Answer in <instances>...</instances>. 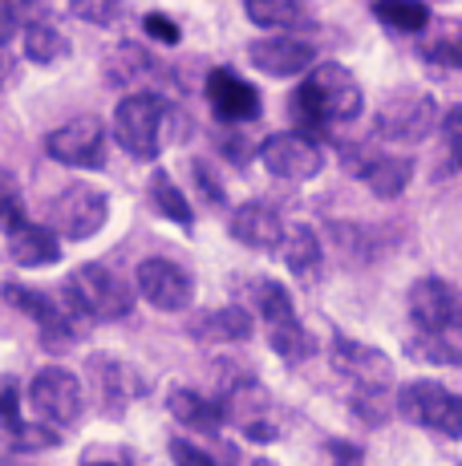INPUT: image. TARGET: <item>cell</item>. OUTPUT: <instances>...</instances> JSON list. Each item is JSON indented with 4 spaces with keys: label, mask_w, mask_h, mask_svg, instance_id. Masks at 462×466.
I'll return each instance as SVG.
<instances>
[{
    "label": "cell",
    "mask_w": 462,
    "mask_h": 466,
    "mask_svg": "<svg viewBox=\"0 0 462 466\" xmlns=\"http://www.w3.org/2000/svg\"><path fill=\"white\" fill-rule=\"evenodd\" d=\"M252 466H276V462H272V459H256Z\"/></svg>",
    "instance_id": "obj_41"
},
{
    "label": "cell",
    "mask_w": 462,
    "mask_h": 466,
    "mask_svg": "<svg viewBox=\"0 0 462 466\" xmlns=\"http://www.w3.org/2000/svg\"><path fill=\"white\" fill-rule=\"evenodd\" d=\"M25 37V57L37 61V66H53V61L69 57V41L53 29V21H37L21 33Z\"/></svg>",
    "instance_id": "obj_27"
},
{
    "label": "cell",
    "mask_w": 462,
    "mask_h": 466,
    "mask_svg": "<svg viewBox=\"0 0 462 466\" xmlns=\"http://www.w3.org/2000/svg\"><path fill=\"white\" fill-rule=\"evenodd\" d=\"M426 61H442V66H458V45H455V37H442V41L426 45Z\"/></svg>",
    "instance_id": "obj_39"
},
{
    "label": "cell",
    "mask_w": 462,
    "mask_h": 466,
    "mask_svg": "<svg viewBox=\"0 0 462 466\" xmlns=\"http://www.w3.org/2000/svg\"><path fill=\"white\" fill-rule=\"evenodd\" d=\"M353 170L366 178V187L377 195V199H397L414 178V163L410 158H397V155H373V158H366V163H357Z\"/></svg>",
    "instance_id": "obj_20"
},
{
    "label": "cell",
    "mask_w": 462,
    "mask_h": 466,
    "mask_svg": "<svg viewBox=\"0 0 462 466\" xmlns=\"http://www.w3.org/2000/svg\"><path fill=\"white\" fill-rule=\"evenodd\" d=\"M231 236L239 239V244H247V248H276L280 244V236H284V219H280V211L272 208V203H260V199H252V203H239L236 215H231Z\"/></svg>",
    "instance_id": "obj_18"
},
{
    "label": "cell",
    "mask_w": 462,
    "mask_h": 466,
    "mask_svg": "<svg viewBox=\"0 0 462 466\" xmlns=\"http://www.w3.org/2000/svg\"><path fill=\"white\" fill-rule=\"evenodd\" d=\"M438 127V102H434L426 89H397L386 106L377 110V122H373V134L381 142H402V147H414V142H426Z\"/></svg>",
    "instance_id": "obj_5"
},
{
    "label": "cell",
    "mask_w": 462,
    "mask_h": 466,
    "mask_svg": "<svg viewBox=\"0 0 462 466\" xmlns=\"http://www.w3.org/2000/svg\"><path fill=\"white\" fill-rule=\"evenodd\" d=\"M135 284H138L142 297L155 304V309H163V312H183L186 304L195 300L191 276H186L179 264L158 259V256L155 259H142L138 272H135Z\"/></svg>",
    "instance_id": "obj_12"
},
{
    "label": "cell",
    "mask_w": 462,
    "mask_h": 466,
    "mask_svg": "<svg viewBox=\"0 0 462 466\" xmlns=\"http://www.w3.org/2000/svg\"><path fill=\"white\" fill-rule=\"evenodd\" d=\"M16 219H25V203H21V187H16L13 170L0 167V223L13 228Z\"/></svg>",
    "instance_id": "obj_35"
},
{
    "label": "cell",
    "mask_w": 462,
    "mask_h": 466,
    "mask_svg": "<svg viewBox=\"0 0 462 466\" xmlns=\"http://www.w3.org/2000/svg\"><path fill=\"white\" fill-rule=\"evenodd\" d=\"M37 21H49V0H0V45H13Z\"/></svg>",
    "instance_id": "obj_24"
},
{
    "label": "cell",
    "mask_w": 462,
    "mask_h": 466,
    "mask_svg": "<svg viewBox=\"0 0 462 466\" xmlns=\"http://www.w3.org/2000/svg\"><path fill=\"white\" fill-rule=\"evenodd\" d=\"M142 25H146V33H150V37H155V41H163V45H175V41H179V25H175L171 16H163V13H150Z\"/></svg>",
    "instance_id": "obj_38"
},
{
    "label": "cell",
    "mask_w": 462,
    "mask_h": 466,
    "mask_svg": "<svg viewBox=\"0 0 462 466\" xmlns=\"http://www.w3.org/2000/svg\"><path fill=\"white\" fill-rule=\"evenodd\" d=\"M333 365L357 385H389V378H394V361L381 349L349 337H333Z\"/></svg>",
    "instance_id": "obj_16"
},
{
    "label": "cell",
    "mask_w": 462,
    "mask_h": 466,
    "mask_svg": "<svg viewBox=\"0 0 462 466\" xmlns=\"http://www.w3.org/2000/svg\"><path fill=\"white\" fill-rule=\"evenodd\" d=\"M260 158H264V167H268L272 175L288 178V183H300V178L321 175V167H325L321 147H316L308 134H300V130L272 134V138L260 147Z\"/></svg>",
    "instance_id": "obj_11"
},
{
    "label": "cell",
    "mask_w": 462,
    "mask_h": 466,
    "mask_svg": "<svg viewBox=\"0 0 462 466\" xmlns=\"http://www.w3.org/2000/svg\"><path fill=\"white\" fill-rule=\"evenodd\" d=\"M410 317L422 333H455L462 320L458 289L442 276H422L410 289Z\"/></svg>",
    "instance_id": "obj_9"
},
{
    "label": "cell",
    "mask_w": 462,
    "mask_h": 466,
    "mask_svg": "<svg viewBox=\"0 0 462 466\" xmlns=\"http://www.w3.org/2000/svg\"><path fill=\"white\" fill-rule=\"evenodd\" d=\"M90 466H122V462H90Z\"/></svg>",
    "instance_id": "obj_42"
},
{
    "label": "cell",
    "mask_w": 462,
    "mask_h": 466,
    "mask_svg": "<svg viewBox=\"0 0 462 466\" xmlns=\"http://www.w3.org/2000/svg\"><path fill=\"white\" fill-rule=\"evenodd\" d=\"M90 373H94V390L97 401L110 418H122L130 410V401L146 398V378L138 370H130L126 361H114V357H90Z\"/></svg>",
    "instance_id": "obj_13"
},
{
    "label": "cell",
    "mask_w": 462,
    "mask_h": 466,
    "mask_svg": "<svg viewBox=\"0 0 462 466\" xmlns=\"http://www.w3.org/2000/svg\"><path fill=\"white\" fill-rule=\"evenodd\" d=\"M361 114V86L336 61H325L292 94V118L305 130H333Z\"/></svg>",
    "instance_id": "obj_1"
},
{
    "label": "cell",
    "mask_w": 462,
    "mask_h": 466,
    "mask_svg": "<svg viewBox=\"0 0 462 466\" xmlns=\"http://www.w3.org/2000/svg\"><path fill=\"white\" fill-rule=\"evenodd\" d=\"M191 337L216 340V345H236L252 337V317L244 309H216L203 312V320H191Z\"/></svg>",
    "instance_id": "obj_23"
},
{
    "label": "cell",
    "mask_w": 462,
    "mask_h": 466,
    "mask_svg": "<svg viewBox=\"0 0 462 466\" xmlns=\"http://www.w3.org/2000/svg\"><path fill=\"white\" fill-rule=\"evenodd\" d=\"M353 410H357L361 422L381 426L386 414L394 410V393H389V385H357V393H353Z\"/></svg>",
    "instance_id": "obj_30"
},
{
    "label": "cell",
    "mask_w": 462,
    "mask_h": 466,
    "mask_svg": "<svg viewBox=\"0 0 462 466\" xmlns=\"http://www.w3.org/2000/svg\"><path fill=\"white\" fill-rule=\"evenodd\" d=\"M171 118V102L155 89H138V94L122 97L114 110V138L138 163H155L163 150V130Z\"/></svg>",
    "instance_id": "obj_2"
},
{
    "label": "cell",
    "mask_w": 462,
    "mask_h": 466,
    "mask_svg": "<svg viewBox=\"0 0 462 466\" xmlns=\"http://www.w3.org/2000/svg\"><path fill=\"white\" fill-rule=\"evenodd\" d=\"M244 8L252 16V25H264V29H316V13L308 0H244Z\"/></svg>",
    "instance_id": "obj_19"
},
{
    "label": "cell",
    "mask_w": 462,
    "mask_h": 466,
    "mask_svg": "<svg viewBox=\"0 0 462 466\" xmlns=\"http://www.w3.org/2000/svg\"><path fill=\"white\" fill-rule=\"evenodd\" d=\"M316 466H366V454L345 438H325L321 451H316Z\"/></svg>",
    "instance_id": "obj_34"
},
{
    "label": "cell",
    "mask_w": 462,
    "mask_h": 466,
    "mask_svg": "<svg viewBox=\"0 0 462 466\" xmlns=\"http://www.w3.org/2000/svg\"><path fill=\"white\" fill-rule=\"evenodd\" d=\"M25 418H21V385L13 378L5 381V390H0V426L5 430H16Z\"/></svg>",
    "instance_id": "obj_36"
},
{
    "label": "cell",
    "mask_w": 462,
    "mask_h": 466,
    "mask_svg": "<svg viewBox=\"0 0 462 466\" xmlns=\"http://www.w3.org/2000/svg\"><path fill=\"white\" fill-rule=\"evenodd\" d=\"M16 451H53L57 446V430L49 422H21L16 430H8Z\"/></svg>",
    "instance_id": "obj_33"
},
{
    "label": "cell",
    "mask_w": 462,
    "mask_h": 466,
    "mask_svg": "<svg viewBox=\"0 0 462 466\" xmlns=\"http://www.w3.org/2000/svg\"><path fill=\"white\" fill-rule=\"evenodd\" d=\"M410 357L430 361V365H458L462 349H458L455 333H422V329H417V337L410 340Z\"/></svg>",
    "instance_id": "obj_29"
},
{
    "label": "cell",
    "mask_w": 462,
    "mask_h": 466,
    "mask_svg": "<svg viewBox=\"0 0 462 466\" xmlns=\"http://www.w3.org/2000/svg\"><path fill=\"white\" fill-rule=\"evenodd\" d=\"M284 248V264H288V272L296 276V280H316L321 276V264H325V252H321V239H316L313 228H305V223H296L292 231H284L280 244Z\"/></svg>",
    "instance_id": "obj_21"
},
{
    "label": "cell",
    "mask_w": 462,
    "mask_h": 466,
    "mask_svg": "<svg viewBox=\"0 0 462 466\" xmlns=\"http://www.w3.org/2000/svg\"><path fill=\"white\" fill-rule=\"evenodd\" d=\"M316 49L300 37H260L247 45V61L268 77H296L313 66Z\"/></svg>",
    "instance_id": "obj_14"
},
{
    "label": "cell",
    "mask_w": 462,
    "mask_h": 466,
    "mask_svg": "<svg viewBox=\"0 0 462 466\" xmlns=\"http://www.w3.org/2000/svg\"><path fill=\"white\" fill-rule=\"evenodd\" d=\"M394 406L406 422L434 430L442 438H462V398L438 381H410L394 393Z\"/></svg>",
    "instance_id": "obj_4"
},
{
    "label": "cell",
    "mask_w": 462,
    "mask_h": 466,
    "mask_svg": "<svg viewBox=\"0 0 462 466\" xmlns=\"http://www.w3.org/2000/svg\"><path fill=\"white\" fill-rule=\"evenodd\" d=\"M69 13H74L77 21L105 29V25H114L122 16V0H69Z\"/></svg>",
    "instance_id": "obj_32"
},
{
    "label": "cell",
    "mask_w": 462,
    "mask_h": 466,
    "mask_svg": "<svg viewBox=\"0 0 462 466\" xmlns=\"http://www.w3.org/2000/svg\"><path fill=\"white\" fill-rule=\"evenodd\" d=\"M195 178H199L203 187H207V195H211V203H224V191H219V183L211 178V170L203 167V163H195Z\"/></svg>",
    "instance_id": "obj_40"
},
{
    "label": "cell",
    "mask_w": 462,
    "mask_h": 466,
    "mask_svg": "<svg viewBox=\"0 0 462 466\" xmlns=\"http://www.w3.org/2000/svg\"><path fill=\"white\" fill-rule=\"evenodd\" d=\"M207 102L216 118L224 122H252L260 114V94L231 69H211L207 77Z\"/></svg>",
    "instance_id": "obj_15"
},
{
    "label": "cell",
    "mask_w": 462,
    "mask_h": 466,
    "mask_svg": "<svg viewBox=\"0 0 462 466\" xmlns=\"http://www.w3.org/2000/svg\"><path fill=\"white\" fill-rule=\"evenodd\" d=\"M219 410H224V422L231 418V422L244 430L247 438H256V442H272L284 430L276 418V401L256 385V378L227 381V393H224V401H219Z\"/></svg>",
    "instance_id": "obj_8"
},
{
    "label": "cell",
    "mask_w": 462,
    "mask_h": 466,
    "mask_svg": "<svg viewBox=\"0 0 462 466\" xmlns=\"http://www.w3.org/2000/svg\"><path fill=\"white\" fill-rule=\"evenodd\" d=\"M0 82H5V66H0Z\"/></svg>",
    "instance_id": "obj_43"
},
{
    "label": "cell",
    "mask_w": 462,
    "mask_h": 466,
    "mask_svg": "<svg viewBox=\"0 0 462 466\" xmlns=\"http://www.w3.org/2000/svg\"><path fill=\"white\" fill-rule=\"evenodd\" d=\"M150 199H155V208L163 211L166 219L179 223V228H191L195 223L191 203H186V195L175 187V178L166 175V170H155V175H150Z\"/></svg>",
    "instance_id": "obj_28"
},
{
    "label": "cell",
    "mask_w": 462,
    "mask_h": 466,
    "mask_svg": "<svg viewBox=\"0 0 462 466\" xmlns=\"http://www.w3.org/2000/svg\"><path fill=\"white\" fill-rule=\"evenodd\" d=\"M166 451H171L175 466H216V459H211L203 446L186 442V438H171V442H166Z\"/></svg>",
    "instance_id": "obj_37"
},
{
    "label": "cell",
    "mask_w": 462,
    "mask_h": 466,
    "mask_svg": "<svg viewBox=\"0 0 462 466\" xmlns=\"http://www.w3.org/2000/svg\"><path fill=\"white\" fill-rule=\"evenodd\" d=\"M110 199L90 183H74L49 203V231H61L65 239H90L102 231Z\"/></svg>",
    "instance_id": "obj_7"
},
{
    "label": "cell",
    "mask_w": 462,
    "mask_h": 466,
    "mask_svg": "<svg viewBox=\"0 0 462 466\" xmlns=\"http://www.w3.org/2000/svg\"><path fill=\"white\" fill-rule=\"evenodd\" d=\"M29 401H33V410L41 414V422H49L53 430L77 426L82 422V414H85L82 381H77L69 370H61V365H49V370H41L37 378H33Z\"/></svg>",
    "instance_id": "obj_6"
},
{
    "label": "cell",
    "mask_w": 462,
    "mask_h": 466,
    "mask_svg": "<svg viewBox=\"0 0 462 466\" xmlns=\"http://www.w3.org/2000/svg\"><path fill=\"white\" fill-rule=\"evenodd\" d=\"M166 406H171L175 422H183L186 430H199V434H216V430L224 426V410H219V401L203 398L199 390H171Z\"/></svg>",
    "instance_id": "obj_22"
},
{
    "label": "cell",
    "mask_w": 462,
    "mask_h": 466,
    "mask_svg": "<svg viewBox=\"0 0 462 466\" xmlns=\"http://www.w3.org/2000/svg\"><path fill=\"white\" fill-rule=\"evenodd\" d=\"M373 16L397 33H422L430 25V8L422 0H373Z\"/></svg>",
    "instance_id": "obj_25"
},
{
    "label": "cell",
    "mask_w": 462,
    "mask_h": 466,
    "mask_svg": "<svg viewBox=\"0 0 462 466\" xmlns=\"http://www.w3.org/2000/svg\"><path fill=\"white\" fill-rule=\"evenodd\" d=\"M256 304H260V312H264V320H268V325H280V320L296 317L288 289L276 284V280H260V289H256Z\"/></svg>",
    "instance_id": "obj_31"
},
{
    "label": "cell",
    "mask_w": 462,
    "mask_h": 466,
    "mask_svg": "<svg viewBox=\"0 0 462 466\" xmlns=\"http://www.w3.org/2000/svg\"><path fill=\"white\" fill-rule=\"evenodd\" d=\"M49 158L77 170H102L105 167V130L97 118H74L65 127H57L45 138Z\"/></svg>",
    "instance_id": "obj_10"
},
{
    "label": "cell",
    "mask_w": 462,
    "mask_h": 466,
    "mask_svg": "<svg viewBox=\"0 0 462 466\" xmlns=\"http://www.w3.org/2000/svg\"><path fill=\"white\" fill-rule=\"evenodd\" d=\"M61 300L85 320V325H97V320H122L135 304V292L130 284H122L110 268L102 264H82L69 272V280L61 284Z\"/></svg>",
    "instance_id": "obj_3"
},
{
    "label": "cell",
    "mask_w": 462,
    "mask_h": 466,
    "mask_svg": "<svg viewBox=\"0 0 462 466\" xmlns=\"http://www.w3.org/2000/svg\"><path fill=\"white\" fill-rule=\"evenodd\" d=\"M268 340H272V349H276L280 361H288V365L308 361V357H313V349H316L313 333H308V329H300L296 317L280 320V325H268Z\"/></svg>",
    "instance_id": "obj_26"
},
{
    "label": "cell",
    "mask_w": 462,
    "mask_h": 466,
    "mask_svg": "<svg viewBox=\"0 0 462 466\" xmlns=\"http://www.w3.org/2000/svg\"><path fill=\"white\" fill-rule=\"evenodd\" d=\"M8 259L21 268H49L61 259V244L49 228H41V223L16 219L13 228H8Z\"/></svg>",
    "instance_id": "obj_17"
}]
</instances>
